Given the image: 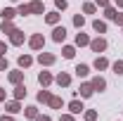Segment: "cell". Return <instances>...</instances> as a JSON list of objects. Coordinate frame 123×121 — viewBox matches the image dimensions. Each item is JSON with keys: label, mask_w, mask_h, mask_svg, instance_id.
<instances>
[{"label": "cell", "mask_w": 123, "mask_h": 121, "mask_svg": "<svg viewBox=\"0 0 123 121\" xmlns=\"http://www.w3.org/2000/svg\"><path fill=\"white\" fill-rule=\"evenodd\" d=\"M29 45L33 47V50H40V47L45 45V38H43V33H36V36H31Z\"/></svg>", "instance_id": "cell-1"}, {"label": "cell", "mask_w": 123, "mask_h": 121, "mask_svg": "<svg viewBox=\"0 0 123 121\" xmlns=\"http://www.w3.org/2000/svg\"><path fill=\"white\" fill-rule=\"evenodd\" d=\"M90 47H92V52H102V50H107V40L104 38H95V40H90Z\"/></svg>", "instance_id": "cell-2"}, {"label": "cell", "mask_w": 123, "mask_h": 121, "mask_svg": "<svg viewBox=\"0 0 123 121\" xmlns=\"http://www.w3.org/2000/svg\"><path fill=\"white\" fill-rule=\"evenodd\" d=\"M10 40H12V45H21V43H24V33H21L19 29H14L12 33H10Z\"/></svg>", "instance_id": "cell-3"}, {"label": "cell", "mask_w": 123, "mask_h": 121, "mask_svg": "<svg viewBox=\"0 0 123 121\" xmlns=\"http://www.w3.org/2000/svg\"><path fill=\"white\" fill-rule=\"evenodd\" d=\"M52 38H55L57 43H64V38H66V29H64V26H57V29L52 31Z\"/></svg>", "instance_id": "cell-4"}, {"label": "cell", "mask_w": 123, "mask_h": 121, "mask_svg": "<svg viewBox=\"0 0 123 121\" xmlns=\"http://www.w3.org/2000/svg\"><path fill=\"white\" fill-rule=\"evenodd\" d=\"M38 83H40L43 88L50 86V83H52V74H50V71H40V74H38Z\"/></svg>", "instance_id": "cell-5"}, {"label": "cell", "mask_w": 123, "mask_h": 121, "mask_svg": "<svg viewBox=\"0 0 123 121\" xmlns=\"http://www.w3.org/2000/svg\"><path fill=\"white\" fill-rule=\"evenodd\" d=\"M92 93H95V88H92V83H83V86L78 88V95H80V97H90Z\"/></svg>", "instance_id": "cell-6"}, {"label": "cell", "mask_w": 123, "mask_h": 121, "mask_svg": "<svg viewBox=\"0 0 123 121\" xmlns=\"http://www.w3.org/2000/svg\"><path fill=\"white\" fill-rule=\"evenodd\" d=\"M38 62L45 64V67H50V64H55V55H50V52H40V55H38Z\"/></svg>", "instance_id": "cell-7"}, {"label": "cell", "mask_w": 123, "mask_h": 121, "mask_svg": "<svg viewBox=\"0 0 123 121\" xmlns=\"http://www.w3.org/2000/svg\"><path fill=\"white\" fill-rule=\"evenodd\" d=\"M29 10L33 12V14H43V0H33V2H29Z\"/></svg>", "instance_id": "cell-8"}, {"label": "cell", "mask_w": 123, "mask_h": 121, "mask_svg": "<svg viewBox=\"0 0 123 121\" xmlns=\"http://www.w3.org/2000/svg\"><path fill=\"white\" fill-rule=\"evenodd\" d=\"M90 83H92V88H95V90H104V88H107V81H104L102 76H95Z\"/></svg>", "instance_id": "cell-9"}, {"label": "cell", "mask_w": 123, "mask_h": 121, "mask_svg": "<svg viewBox=\"0 0 123 121\" xmlns=\"http://www.w3.org/2000/svg\"><path fill=\"white\" fill-rule=\"evenodd\" d=\"M10 83H14V86H19L21 81H24V71H10Z\"/></svg>", "instance_id": "cell-10"}, {"label": "cell", "mask_w": 123, "mask_h": 121, "mask_svg": "<svg viewBox=\"0 0 123 121\" xmlns=\"http://www.w3.org/2000/svg\"><path fill=\"white\" fill-rule=\"evenodd\" d=\"M5 109L10 112V114H17V112H21V105H19V100H12V102H7Z\"/></svg>", "instance_id": "cell-11"}, {"label": "cell", "mask_w": 123, "mask_h": 121, "mask_svg": "<svg viewBox=\"0 0 123 121\" xmlns=\"http://www.w3.org/2000/svg\"><path fill=\"white\" fill-rule=\"evenodd\" d=\"M69 109H71V114H80V112H83V102H80V100H74V102L69 105Z\"/></svg>", "instance_id": "cell-12"}, {"label": "cell", "mask_w": 123, "mask_h": 121, "mask_svg": "<svg viewBox=\"0 0 123 121\" xmlns=\"http://www.w3.org/2000/svg\"><path fill=\"white\" fill-rule=\"evenodd\" d=\"M21 97H26V86L19 83V86L14 88V100H21Z\"/></svg>", "instance_id": "cell-13"}, {"label": "cell", "mask_w": 123, "mask_h": 121, "mask_svg": "<svg viewBox=\"0 0 123 121\" xmlns=\"http://www.w3.org/2000/svg\"><path fill=\"white\" fill-rule=\"evenodd\" d=\"M62 55H64L66 60H71V57L76 55V47H74V45H64V50H62Z\"/></svg>", "instance_id": "cell-14"}, {"label": "cell", "mask_w": 123, "mask_h": 121, "mask_svg": "<svg viewBox=\"0 0 123 121\" xmlns=\"http://www.w3.org/2000/svg\"><path fill=\"white\" fill-rule=\"evenodd\" d=\"M12 31H14L12 19H2V33H12Z\"/></svg>", "instance_id": "cell-15"}, {"label": "cell", "mask_w": 123, "mask_h": 121, "mask_svg": "<svg viewBox=\"0 0 123 121\" xmlns=\"http://www.w3.org/2000/svg\"><path fill=\"white\" fill-rule=\"evenodd\" d=\"M92 29L97 31V33H104V31H107V24L99 21V19H95V21H92Z\"/></svg>", "instance_id": "cell-16"}, {"label": "cell", "mask_w": 123, "mask_h": 121, "mask_svg": "<svg viewBox=\"0 0 123 121\" xmlns=\"http://www.w3.org/2000/svg\"><path fill=\"white\" fill-rule=\"evenodd\" d=\"M109 67V62L104 60V57H97V60H95V69H97V71H102V69H107Z\"/></svg>", "instance_id": "cell-17"}, {"label": "cell", "mask_w": 123, "mask_h": 121, "mask_svg": "<svg viewBox=\"0 0 123 121\" xmlns=\"http://www.w3.org/2000/svg\"><path fill=\"white\" fill-rule=\"evenodd\" d=\"M0 14H2V19H14V17H17V10H12V7H5Z\"/></svg>", "instance_id": "cell-18"}, {"label": "cell", "mask_w": 123, "mask_h": 121, "mask_svg": "<svg viewBox=\"0 0 123 121\" xmlns=\"http://www.w3.org/2000/svg\"><path fill=\"white\" fill-rule=\"evenodd\" d=\"M88 74H90V69H88L85 64H78V67H76V76H80V78H85Z\"/></svg>", "instance_id": "cell-19"}, {"label": "cell", "mask_w": 123, "mask_h": 121, "mask_svg": "<svg viewBox=\"0 0 123 121\" xmlns=\"http://www.w3.org/2000/svg\"><path fill=\"white\" fill-rule=\"evenodd\" d=\"M57 83H59V86H69V83H71V76H69V74H64V71H62V74L57 76Z\"/></svg>", "instance_id": "cell-20"}, {"label": "cell", "mask_w": 123, "mask_h": 121, "mask_svg": "<svg viewBox=\"0 0 123 121\" xmlns=\"http://www.w3.org/2000/svg\"><path fill=\"white\" fill-rule=\"evenodd\" d=\"M31 62H33V57L21 55V57H19V67H21V69H26V67H31Z\"/></svg>", "instance_id": "cell-21"}, {"label": "cell", "mask_w": 123, "mask_h": 121, "mask_svg": "<svg viewBox=\"0 0 123 121\" xmlns=\"http://www.w3.org/2000/svg\"><path fill=\"white\" fill-rule=\"evenodd\" d=\"M76 45H90V38H88L85 33H78L76 36Z\"/></svg>", "instance_id": "cell-22"}, {"label": "cell", "mask_w": 123, "mask_h": 121, "mask_svg": "<svg viewBox=\"0 0 123 121\" xmlns=\"http://www.w3.org/2000/svg\"><path fill=\"white\" fill-rule=\"evenodd\" d=\"M45 21H47V24H57V21H59V12H50V14H45Z\"/></svg>", "instance_id": "cell-23"}, {"label": "cell", "mask_w": 123, "mask_h": 121, "mask_svg": "<svg viewBox=\"0 0 123 121\" xmlns=\"http://www.w3.org/2000/svg\"><path fill=\"white\" fill-rule=\"evenodd\" d=\"M24 114H26L29 119H36V116H38V107H26V109H24Z\"/></svg>", "instance_id": "cell-24"}, {"label": "cell", "mask_w": 123, "mask_h": 121, "mask_svg": "<svg viewBox=\"0 0 123 121\" xmlns=\"http://www.w3.org/2000/svg\"><path fill=\"white\" fill-rule=\"evenodd\" d=\"M83 24H85V17H83V14H76V17H74V26L83 29Z\"/></svg>", "instance_id": "cell-25"}, {"label": "cell", "mask_w": 123, "mask_h": 121, "mask_svg": "<svg viewBox=\"0 0 123 121\" xmlns=\"http://www.w3.org/2000/svg\"><path fill=\"white\" fill-rule=\"evenodd\" d=\"M50 97H52V95H50L47 90H40V93H38V102H50Z\"/></svg>", "instance_id": "cell-26"}, {"label": "cell", "mask_w": 123, "mask_h": 121, "mask_svg": "<svg viewBox=\"0 0 123 121\" xmlns=\"http://www.w3.org/2000/svg\"><path fill=\"white\" fill-rule=\"evenodd\" d=\"M47 105L52 107V109H59V107H62V97H50V102H47Z\"/></svg>", "instance_id": "cell-27"}, {"label": "cell", "mask_w": 123, "mask_h": 121, "mask_svg": "<svg viewBox=\"0 0 123 121\" xmlns=\"http://www.w3.org/2000/svg\"><path fill=\"white\" fill-rule=\"evenodd\" d=\"M116 12H118V10H114L111 5H109V7H104V14H107V19H114V17H116Z\"/></svg>", "instance_id": "cell-28"}, {"label": "cell", "mask_w": 123, "mask_h": 121, "mask_svg": "<svg viewBox=\"0 0 123 121\" xmlns=\"http://www.w3.org/2000/svg\"><path fill=\"white\" fill-rule=\"evenodd\" d=\"M114 74H123V60L114 62Z\"/></svg>", "instance_id": "cell-29"}, {"label": "cell", "mask_w": 123, "mask_h": 121, "mask_svg": "<svg viewBox=\"0 0 123 121\" xmlns=\"http://www.w3.org/2000/svg\"><path fill=\"white\" fill-rule=\"evenodd\" d=\"M83 12H85V14H92V12H95V5H92V2H85V5H83Z\"/></svg>", "instance_id": "cell-30"}, {"label": "cell", "mask_w": 123, "mask_h": 121, "mask_svg": "<svg viewBox=\"0 0 123 121\" xmlns=\"http://www.w3.org/2000/svg\"><path fill=\"white\" fill-rule=\"evenodd\" d=\"M17 14H31L29 5H19V10H17Z\"/></svg>", "instance_id": "cell-31"}, {"label": "cell", "mask_w": 123, "mask_h": 121, "mask_svg": "<svg viewBox=\"0 0 123 121\" xmlns=\"http://www.w3.org/2000/svg\"><path fill=\"white\" fill-rule=\"evenodd\" d=\"M97 119V112H85V121H95Z\"/></svg>", "instance_id": "cell-32"}, {"label": "cell", "mask_w": 123, "mask_h": 121, "mask_svg": "<svg viewBox=\"0 0 123 121\" xmlns=\"http://www.w3.org/2000/svg\"><path fill=\"white\" fill-rule=\"evenodd\" d=\"M114 21H116V24H121V26H123V12H116V17H114Z\"/></svg>", "instance_id": "cell-33"}, {"label": "cell", "mask_w": 123, "mask_h": 121, "mask_svg": "<svg viewBox=\"0 0 123 121\" xmlns=\"http://www.w3.org/2000/svg\"><path fill=\"white\" fill-rule=\"evenodd\" d=\"M55 5H57L59 10H66V0H55Z\"/></svg>", "instance_id": "cell-34"}, {"label": "cell", "mask_w": 123, "mask_h": 121, "mask_svg": "<svg viewBox=\"0 0 123 121\" xmlns=\"http://www.w3.org/2000/svg\"><path fill=\"white\" fill-rule=\"evenodd\" d=\"M5 69H7V60H5V57H0V71H5Z\"/></svg>", "instance_id": "cell-35"}, {"label": "cell", "mask_w": 123, "mask_h": 121, "mask_svg": "<svg viewBox=\"0 0 123 121\" xmlns=\"http://www.w3.org/2000/svg\"><path fill=\"white\" fill-rule=\"evenodd\" d=\"M109 2H111V0H97V5H99V7H109Z\"/></svg>", "instance_id": "cell-36"}, {"label": "cell", "mask_w": 123, "mask_h": 121, "mask_svg": "<svg viewBox=\"0 0 123 121\" xmlns=\"http://www.w3.org/2000/svg\"><path fill=\"white\" fill-rule=\"evenodd\" d=\"M5 52H7V45H5V43H2V40H0V57H2V55H5Z\"/></svg>", "instance_id": "cell-37"}, {"label": "cell", "mask_w": 123, "mask_h": 121, "mask_svg": "<svg viewBox=\"0 0 123 121\" xmlns=\"http://www.w3.org/2000/svg\"><path fill=\"white\" fill-rule=\"evenodd\" d=\"M62 121H74V116H71V114H64V116H62Z\"/></svg>", "instance_id": "cell-38"}, {"label": "cell", "mask_w": 123, "mask_h": 121, "mask_svg": "<svg viewBox=\"0 0 123 121\" xmlns=\"http://www.w3.org/2000/svg\"><path fill=\"white\" fill-rule=\"evenodd\" d=\"M0 121H14V119H12V116H5V114H2V116H0Z\"/></svg>", "instance_id": "cell-39"}, {"label": "cell", "mask_w": 123, "mask_h": 121, "mask_svg": "<svg viewBox=\"0 0 123 121\" xmlns=\"http://www.w3.org/2000/svg\"><path fill=\"white\" fill-rule=\"evenodd\" d=\"M36 121H50V116H36Z\"/></svg>", "instance_id": "cell-40"}, {"label": "cell", "mask_w": 123, "mask_h": 121, "mask_svg": "<svg viewBox=\"0 0 123 121\" xmlns=\"http://www.w3.org/2000/svg\"><path fill=\"white\" fill-rule=\"evenodd\" d=\"M0 102H5V90L0 88Z\"/></svg>", "instance_id": "cell-41"}, {"label": "cell", "mask_w": 123, "mask_h": 121, "mask_svg": "<svg viewBox=\"0 0 123 121\" xmlns=\"http://www.w3.org/2000/svg\"><path fill=\"white\" fill-rule=\"evenodd\" d=\"M116 5H118V7H123V0H116Z\"/></svg>", "instance_id": "cell-42"}]
</instances>
